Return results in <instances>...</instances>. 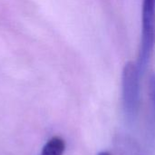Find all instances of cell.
Wrapping results in <instances>:
<instances>
[{
  "label": "cell",
  "instance_id": "obj_1",
  "mask_svg": "<svg viewBox=\"0 0 155 155\" xmlns=\"http://www.w3.org/2000/svg\"><path fill=\"white\" fill-rule=\"evenodd\" d=\"M143 72L134 62L127 63L122 74V100L126 119L134 123L139 113L141 78Z\"/></svg>",
  "mask_w": 155,
  "mask_h": 155
},
{
  "label": "cell",
  "instance_id": "obj_2",
  "mask_svg": "<svg viewBox=\"0 0 155 155\" xmlns=\"http://www.w3.org/2000/svg\"><path fill=\"white\" fill-rule=\"evenodd\" d=\"M155 46V0H143L142 9V35L136 64L144 73Z\"/></svg>",
  "mask_w": 155,
  "mask_h": 155
},
{
  "label": "cell",
  "instance_id": "obj_3",
  "mask_svg": "<svg viewBox=\"0 0 155 155\" xmlns=\"http://www.w3.org/2000/svg\"><path fill=\"white\" fill-rule=\"evenodd\" d=\"M149 116L148 133L152 142L155 141V74H153L149 80Z\"/></svg>",
  "mask_w": 155,
  "mask_h": 155
},
{
  "label": "cell",
  "instance_id": "obj_4",
  "mask_svg": "<svg viewBox=\"0 0 155 155\" xmlns=\"http://www.w3.org/2000/svg\"><path fill=\"white\" fill-rule=\"evenodd\" d=\"M65 151L64 141L58 136L51 138L43 147L41 155H63Z\"/></svg>",
  "mask_w": 155,
  "mask_h": 155
},
{
  "label": "cell",
  "instance_id": "obj_5",
  "mask_svg": "<svg viewBox=\"0 0 155 155\" xmlns=\"http://www.w3.org/2000/svg\"><path fill=\"white\" fill-rule=\"evenodd\" d=\"M98 155H110L108 153H106V152H101V153H99Z\"/></svg>",
  "mask_w": 155,
  "mask_h": 155
}]
</instances>
